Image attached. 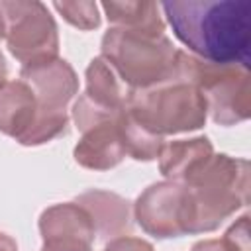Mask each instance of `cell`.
I'll return each mask as SVG.
<instances>
[{"mask_svg":"<svg viewBox=\"0 0 251 251\" xmlns=\"http://www.w3.org/2000/svg\"><path fill=\"white\" fill-rule=\"evenodd\" d=\"M100 57L129 90H143L173 78L178 49L167 35L110 27L102 35Z\"/></svg>","mask_w":251,"mask_h":251,"instance_id":"obj_3","label":"cell"},{"mask_svg":"<svg viewBox=\"0 0 251 251\" xmlns=\"http://www.w3.org/2000/svg\"><path fill=\"white\" fill-rule=\"evenodd\" d=\"M190 251H235L224 239H202L192 245Z\"/></svg>","mask_w":251,"mask_h":251,"instance_id":"obj_21","label":"cell"},{"mask_svg":"<svg viewBox=\"0 0 251 251\" xmlns=\"http://www.w3.org/2000/svg\"><path fill=\"white\" fill-rule=\"evenodd\" d=\"M102 251H155L153 245L141 237H133V235H122L116 239L106 241Z\"/></svg>","mask_w":251,"mask_h":251,"instance_id":"obj_19","label":"cell"},{"mask_svg":"<svg viewBox=\"0 0 251 251\" xmlns=\"http://www.w3.org/2000/svg\"><path fill=\"white\" fill-rule=\"evenodd\" d=\"M6 20L8 51L24 65H35L59 57V31L49 8L37 0L0 2Z\"/></svg>","mask_w":251,"mask_h":251,"instance_id":"obj_6","label":"cell"},{"mask_svg":"<svg viewBox=\"0 0 251 251\" xmlns=\"http://www.w3.org/2000/svg\"><path fill=\"white\" fill-rule=\"evenodd\" d=\"M120 116L82 131L73 151V157L80 167L90 171H110L124 161L127 153L120 129Z\"/></svg>","mask_w":251,"mask_h":251,"instance_id":"obj_9","label":"cell"},{"mask_svg":"<svg viewBox=\"0 0 251 251\" xmlns=\"http://www.w3.org/2000/svg\"><path fill=\"white\" fill-rule=\"evenodd\" d=\"M120 129H122L126 153L131 159H135V161H153V159L159 157V153L165 145V137H159V135L143 129L135 120L129 118L126 108L120 116Z\"/></svg>","mask_w":251,"mask_h":251,"instance_id":"obj_16","label":"cell"},{"mask_svg":"<svg viewBox=\"0 0 251 251\" xmlns=\"http://www.w3.org/2000/svg\"><path fill=\"white\" fill-rule=\"evenodd\" d=\"M6 39V20L2 16V10H0V41Z\"/></svg>","mask_w":251,"mask_h":251,"instance_id":"obj_24","label":"cell"},{"mask_svg":"<svg viewBox=\"0 0 251 251\" xmlns=\"http://www.w3.org/2000/svg\"><path fill=\"white\" fill-rule=\"evenodd\" d=\"M112 27L137 31L145 35H165V20L161 16V4L149 0H126V2H102L98 4Z\"/></svg>","mask_w":251,"mask_h":251,"instance_id":"obj_14","label":"cell"},{"mask_svg":"<svg viewBox=\"0 0 251 251\" xmlns=\"http://www.w3.org/2000/svg\"><path fill=\"white\" fill-rule=\"evenodd\" d=\"M186 186V235L208 233L249 202V163L214 153Z\"/></svg>","mask_w":251,"mask_h":251,"instance_id":"obj_2","label":"cell"},{"mask_svg":"<svg viewBox=\"0 0 251 251\" xmlns=\"http://www.w3.org/2000/svg\"><path fill=\"white\" fill-rule=\"evenodd\" d=\"M6 78H8V65H6V59H4V55L0 51V88L8 82Z\"/></svg>","mask_w":251,"mask_h":251,"instance_id":"obj_23","label":"cell"},{"mask_svg":"<svg viewBox=\"0 0 251 251\" xmlns=\"http://www.w3.org/2000/svg\"><path fill=\"white\" fill-rule=\"evenodd\" d=\"M0 251H18L16 239L4 231H0Z\"/></svg>","mask_w":251,"mask_h":251,"instance_id":"obj_22","label":"cell"},{"mask_svg":"<svg viewBox=\"0 0 251 251\" xmlns=\"http://www.w3.org/2000/svg\"><path fill=\"white\" fill-rule=\"evenodd\" d=\"M37 118V100L24 80H8L0 88V133L20 141Z\"/></svg>","mask_w":251,"mask_h":251,"instance_id":"obj_12","label":"cell"},{"mask_svg":"<svg viewBox=\"0 0 251 251\" xmlns=\"http://www.w3.org/2000/svg\"><path fill=\"white\" fill-rule=\"evenodd\" d=\"M41 251H92V243L71 239V237H59V239L43 241Z\"/></svg>","mask_w":251,"mask_h":251,"instance_id":"obj_20","label":"cell"},{"mask_svg":"<svg viewBox=\"0 0 251 251\" xmlns=\"http://www.w3.org/2000/svg\"><path fill=\"white\" fill-rule=\"evenodd\" d=\"M20 80L31 88L39 114H67L69 102L78 94V76L75 69L59 57L22 67Z\"/></svg>","mask_w":251,"mask_h":251,"instance_id":"obj_8","label":"cell"},{"mask_svg":"<svg viewBox=\"0 0 251 251\" xmlns=\"http://www.w3.org/2000/svg\"><path fill=\"white\" fill-rule=\"evenodd\" d=\"M53 8L75 27L82 31L100 25V6L96 2H53Z\"/></svg>","mask_w":251,"mask_h":251,"instance_id":"obj_17","label":"cell"},{"mask_svg":"<svg viewBox=\"0 0 251 251\" xmlns=\"http://www.w3.org/2000/svg\"><path fill=\"white\" fill-rule=\"evenodd\" d=\"M126 112L143 129L159 137L196 131L204 127L208 118L202 92L196 84L182 78H171L143 90H129Z\"/></svg>","mask_w":251,"mask_h":251,"instance_id":"obj_4","label":"cell"},{"mask_svg":"<svg viewBox=\"0 0 251 251\" xmlns=\"http://www.w3.org/2000/svg\"><path fill=\"white\" fill-rule=\"evenodd\" d=\"M212 155L214 147L206 135L175 139L163 145L159 153V171L167 180L186 184Z\"/></svg>","mask_w":251,"mask_h":251,"instance_id":"obj_11","label":"cell"},{"mask_svg":"<svg viewBox=\"0 0 251 251\" xmlns=\"http://www.w3.org/2000/svg\"><path fill=\"white\" fill-rule=\"evenodd\" d=\"M39 233L41 239H59V237H71V239H80L86 243H94L96 233L92 220L88 212L73 202H63V204H53L45 208L39 216Z\"/></svg>","mask_w":251,"mask_h":251,"instance_id":"obj_13","label":"cell"},{"mask_svg":"<svg viewBox=\"0 0 251 251\" xmlns=\"http://www.w3.org/2000/svg\"><path fill=\"white\" fill-rule=\"evenodd\" d=\"M231 249L235 251H251V241H249V216L243 214L239 220H235L227 231L222 237Z\"/></svg>","mask_w":251,"mask_h":251,"instance_id":"obj_18","label":"cell"},{"mask_svg":"<svg viewBox=\"0 0 251 251\" xmlns=\"http://www.w3.org/2000/svg\"><path fill=\"white\" fill-rule=\"evenodd\" d=\"M75 202L88 212L98 239L110 241L122 235H129L131 208H129V202L120 194L94 188L78 194Z\"/></svg>","mask_w":251,"mask_h":251,"instance_id":"obj_10","label":"cell"},{"mask_svg":"<svg viewBox=\"0 0 251 251\" xmlns=\"http://www.w3.org/2000/svg\"><path fill=\"white\" fill-rule=\"evenodd\" d=\"M161 10L176 39L190 55L249 69L251 2L249 0H173Z\"/></svg>","mask_w":251,"mask_h":251,"instance_id":"obj_1","label":"cell"},{"mask_svg":"<svg viewBox=\"0 0 251 251\" xmlns=\"http://www.w3.org/2000/svg\"><path fill=\"white\" fill-rule=\"evenodd\" d=\"M173 78L198 86L208 114L218 126H235L251 114V73L247 67L202 61L178 49Z\"/></svg>","mask_w":251,"mask_h":251,"instance_id":"obj_5","label":"cell"},{"mask_svg":"<svg viewBox=\"0 0 251 251\" xmlns=\"http://www.w3.org/2000/svg\"><path fill=\"white\" fill-rule=\"evenodd\" d=\"M84 78H86L84 96L88 100H92L94 104L108 108V110H124L126 108L129 88L118 78V75L112 71V67L102 57H94L88 63Z\"/></svg>","mask_w":251,"mask_h":251,"instance_id":"obj_15","label":"cell"},{"mask_svg":"<svg viewBox=\"0 0 251 251\" xmlns=\"http://www.w3.org/2000/svg\"><path fill=\"white\" fill-rule=\"evenodd\" d=\"M133 218L151 237L186 235V186L171 180L149 184L133 204Z\"/></svg>","mask_w":251,"mask_h":251,"instance_id":"obj_7","label":"cell"}]
</instances>
